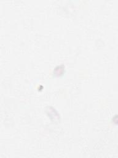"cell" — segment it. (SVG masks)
Segmentation results:
<instances>
[{
  "instance_id": "obj_1",
  "label": "cell",
  "mask_w": 118,
  "mask_h": 158,
  "mask_svg": "<svg viewBox=\"0 0 118 158\" xmlns=\"http://www.w3.org/2000/svg\"><path fill=\"white\" fill-rule=\"evenodd\" d=\"M46 112H47L48 116L51 118V119L59 120V116L58 115V113L53 108H52V107H49L48 108H47Z\"/></svg>"
},
{
  "instance_id": "obj_2",
  "label": "cell",
  "mask_w": 118,
  "mask_h": 158,
  "mask_svg": "<svg viewBox=\"0 0 118 158\" xmlns=\"http://www.w3.org/2000/svg\"><path fill=\"white\" fill-rule=\"evenodd\" d=\"M65 72V66L63 65H60L57 66L54 70V75L56 77H60L62 75L63 72Z\"/></svg>"
}]
</instances>
